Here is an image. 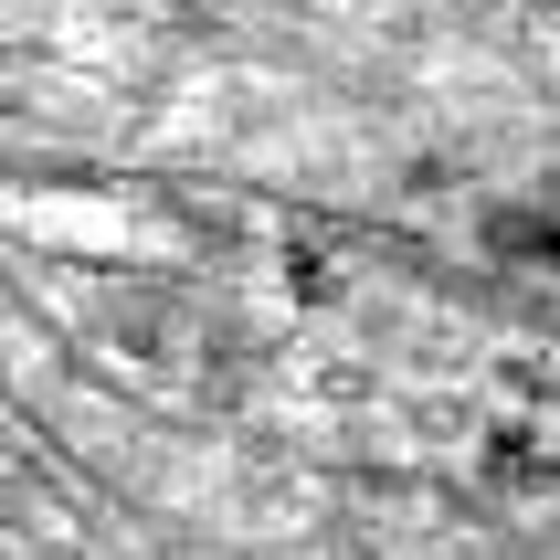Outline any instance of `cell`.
I'll return each mask as SVG.
<instances>
[]
</instances>
